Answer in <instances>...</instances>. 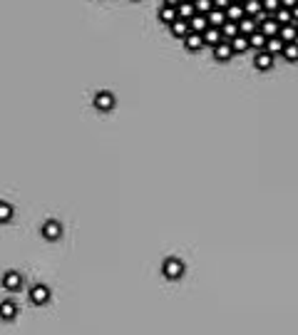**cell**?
I'll return each mask as SVG.
<instances>
[{
	"label": "cell",
	"mask_w": 298,
	"mask_h": 335,
	"mask_svg": "<svg viewBox=\"0 0 298 335\" xmlns=\"http://www.w3.org/2000/svg\"><path fill=\"white\" fill-rule=\"evenodd\" d=\"M162 271H164V276H167L169 281H177V278H182V273H184V263H182L179 258H167L164 266H162Z\"/></svg>",
	"instance_id": "6da1fadb"
},
{
	"label": "cell",
	"mask_w": 298,
	"mask_h": 335,
	"mask_svg": "<svg viewBox=\"0 0 298 335\" xmlns=\"http://www.w3.org/2000/svg\"><path fill=\"white\" fill-rule=\"evenodd\" d=\"M50 300V288L48 286H33L30 288V303L33 305H45Z\"/></svg>",
	"instance_id": "7a4b0ae2"
},
{
	"label": "cell",
	"mask_w": 298,
	"mask_h": 335,
	"mask_svg": "<svg viewBox=\"0 0 298 335\" xmlns=\"http://www.w3.org/2000/svg\"><path fill=\"white\" fill-rule=\"evenodd\" d=\"M258 30H261L266 38H276V35H278V30H281V25H278V20H276L273 15H268L266 20H261V23H258Z\"/></svg>",
	"instance_id": "3957f363"
},
{
	"label": "cell",
	"mask_w": 298,
	"mask_h": 335,
	"mask_svg": "<svg viewBox=\"0 0 298 335\" xmlns=\"http://www.w3.org/2000/svg\"><path fill=\"white\" fill-rule=\"evenodd\" d=\"M95 107H97L99 112H109V109L114 107V95H112V92H97V95H95Z\"/></svg>",
	"instance_id": "277c9868"
},
{
	"label": "cell",
	"mask_w": 298,
	"mask_h": 335,
	"mask_svg": "<svg viewBox=\"0 0 298 335\" xmlns=\"http://www.w3.org/2000/svg\"><path fill=\"white\" fill-rule=\"evenodd\" d=\"M43 236L48 239V241H57L60 236H62V226H60V221H45L43 224Z\"/></svg>",
	"instance_id": "5b68a950"
},
{
	"label": "cell",
	"mask_w": 298,
	"mask_h": 335,
	"mask_svg": "<svg viewBox=\"0 0 298 335\" xmlns=\"http://www.w3.org/2000/svg\"><path fill=\"white\" fill-rule=\"evenodd\" d=\"M231 55H234V50H231V43H229V40H221L219 45H214V57H216L219 62H229Z\"/></svg>",
	"instance_id": "8992f818"
},
{
	"label": "cell",
	"mask_w": 298,
	"mask_h": 335,
	"mask_svg": "<svg viewBox=\"0 0 298 335\" xmlns=\"http://www.w3.org/2000/svg\"><path fill=\"white\" fill-rule=\"evenodd\" d=\"M253 65H256V70L266 72V70H271V67H273V55H271L268 50H258V55H256Z\"/></svg>",
	"instance_id": "52a82bcc"
},
{
	"label": "cell",
	"mask_w": 298,
	"mask_h": 335,
	"mask_svg": "<svg viewBox=\"0 0 298 335\" xmlns=\"http://www.w3.org/2000/svg\"><path fill=\"white\" fill-rule=\"evenodd\" d=\"M169 30H172V35H174V38H182V40H184V38L192 33V28H189V20H182V18H177V20L169 25Z\"/></svg>",
	"instance_id": "ba28073f"
},
{
	"label": "cell",
	"mask_w": 298,
	"mask_h": 335,
	"mask_svg": "<svg viewBox=\"0 0 298 335\" xmlns=\"http://www.w3.org/2000/svg\"><path fill=\"white\" fill-rule=\"evenodd\" d=\"M201 35H204V45H211V48H214V45H219V43L224 40L221 28H211V25H209V28H206Z\"/></svg>",
	"instance_id": "9c48e42d"
},
{
	"label": "cell",
	"mask_w": 298,
	"mask_h": 335,
	"mask_svg": "<svg viewBox=\"0 0 298 335\" xmlns=\"http://www.w3.org/2000/svg\"><path fill=\"white\" fill-rule=\"evenodd\" d=\"M3 286H5L8 290H18V288L23 286V276H20L18 271H8V273L3 276Z\"/></svg>",
	"instance_id": "30bf717a"
},
{
	"label": "cell",
	"mask_w": 298,
	"mask_h": 335,
	"mask_svg": "<svg viewBox=\"0 0 298 335\" xmlns=\"http://www.w3.org/2000/svg\"><path fill=\"white\" fill-rule=\"evenodd\" d=\"M177 15H179L182 20H192V18L197 15V8H194V3H189V0H182V3L177 5Z\"/></svg>",
	"instance_id": "8fae6325"
},
{
	"label": "cell",
	"mask_w": 298,
	"mask_h": 335,
	"mask_svg": "<svg viewBox=\"0 0 298 335\" xmlns=\"http://www.w3.org/2000/svg\"><path fill=\"white\" fill-rule=\"evenodd\" d=\"M206 18H209V25L211 28H221L229 18H226V10H221V8H214L211 13H206Z\"/></svg>",
	"instance_id": "7c38bea8"
},
{
	"label": "cell",
	"mask_w": 298,
	"mask_h": 335,
	"mask_svg": "<svg viewBox=\"0 0 298 335\" xmlns=\"http://www.w3.org/2000/svg\"><path fill=\"white\" fill-rule=\"evenodd\" d=\"M256 30H258V20L256 18H248L246 15L244 20H239V33L241 35H253Z\"/></svg>",
	"instance_id": "4fadbf2b"
},
{
	"label": "cell",
	"mask_w": 298,
	"mask_h": 335,
	"mask_svg": "<svg viewBox=\"0 0 298 335\" xmlns=\"http://www.w3.org/2000/svg\"><path fill=\"white\" fill-rule=\"evenodd\" d=\"M278 38H281L283 43H296V40H298V28H296L293 23H291V25H281Z\"/></svg>",
	"instance_id": "5bb4252c"
},
{
	"label": "cell",
	"mask_w": 298,
	"mask_h": 335,
	"mask_svg": "<svg viewBox=\"0 0 298 335\" xmlns=\"http://www.w3.org/2000/svg\"><path fill=\"white\" fill-rule=\"evenodd\" d=\"M15 315H18V305L13 300H3V303H0V318H3V320H13Z\"/></svg>",
	"instance_id": "9a60e30c"
},
{
	"label": "cell",
	"mask_w": 298,
	"mask_h": 335,
	"mask_svg": "<svg viewBox=\"0 0 298 335\" xmlns=\"http://www.w3.org/2000/svg\"><path fill=\"white\" fill-rule=\"evenodd\" d=\"M189 28H192V33H204V30L209 28V18L201 15V13H197V15L189 20Z\"/></svg>",
	"instance_id": "2e32d148"
},
{
	"label": "cell",
	"mask_w": 298,
	"mask_h": 335,
	"mask_svg": "<svg viewBox=\"0 0 298 335\" xmlns=\"http://www.w3.org/2000/svg\"><path fill=\"white\" fill-rule=\"evenodd\" d=\"M226 18H229V20H234V23L244 20V18H246V10H244V5H239V3H231V5L226 8Z\"/></svg>",
	"instance_id": "e0dca14e"
},
{
	"label": "cell",
	"mask_w": 298,
	"mask_h": 335,
	"mask_svg": "<svg viewBox=\"0 0 298 335\" xmlns=\"http://www.w3.org/2000/svg\"><path fill=\"white\" fill-rule=\"evenodd\" d=\"M184 45H187V50H199V48H204V35L201 33H189L184 38Z\"/></svg>",
	"instance_id": "ac0fdd59"
},
{
	"label": "cell",
	"mask_w": 298,
	"mask_h": 335,
	"mask_svg": "<svg viewBox=\"0 0 298 335\" xmlns=\"http://www.w3.org/2000/svg\"><path fill=\"white\" fill-rule=\"evenodd\" d=\"M229 43H231V50H234V52H246V50L251 48V43H248V35H241V33H239L234 40H229Z\"/></svg>",
	"instance_id": "d6986e66"
},
{
	"label": "cell",
	"mask_w": 298,
	"mask_h": 335,
	"mask_svg": "<svg viewBox=\"0 0 298 335\" xmlns=\"http://www.w3.org/2000/svg\"><path fill=\"white\" fill-rule=\"evenodd\" d=\"M283 48H286V43L276 35V38H268V43H266V50L276 57V55H283Z\"/></svg>",
	"instance_id": "ffe728a7"
},
{
	"label": "cell",
	"mask_w": 298,
	"mask_h": 335,
	"mask_svg": "<svg viewBox=\"0 0 298 335\" xmlns=\"http://www.w3.org/2000/svg\"><path fill=\"white\" fill-rule=\"evenodd\" d=\"M221 35H224V40H234V38L239 35V23L226 20V23L221 25Z\"/></svg>",
	"instance_id": "44dd1931"
},
{
	"label": "cell",
	"mask_w": 298,
	"mask_h": 335,
	"mask_svg": "<svg viewBox=\"0 0 298 335\" xmlns=\"http://www.w3.org/2000/svg\"><path fill=\"white\" fill-rule=\"evenodd\" d=\"M244 10L248 18H256L258 13H263V5H261V0H246L244 3Z\"/></svg>",
	"instance_id": "7402d4cb"
},
{
	"label": "cell",
	"mask_w": 298,
	"mask_h": 335,
	"mask_svg": "<svg viewBox=\"0 0 298 335\" xmlns=\"http://www.w3.org/2000/svg\"><path fill=\"white\" fill-rule=\"evenodd\" d=\"M177 18H179V15H177V8H172V5H164V8L159 10V20L167 23V25H172Z\"/></svg>",
	"instance_id": "603a6c76"
},
{
	"label": "cell",
	"mask_w": 298,
	"mask_h": 335,
	"mask_svg": "<svg viewBox=\"0 0 298 335\" xmlns=\"http://www.w3.org/2000/svg\"><path fill=\"white\" fill-rule=\"evenodd\" d=\"M248 43H251V48H256V50H266V43H268V38H266L261 30H256L253 35H248Z\"/></svg>",
	"instance_id": "cb8c5ba5"
},
{
	"label": "cell",
	"mask_w": 298,
	"mask_h": 335,
	"mask_svg": "<svg viewBox=\"0 0 298 335\" xmlns=\"http://www.w3.org/2000/svg\"><path fill=\"white\" fill-rule=\"evenodd\" d=\"M283 57H286L288 62H298V40H296V43H286Z\"/></svg>",
	"instance_id": "d4e9b609"
},
{
	"label": "cell",
	"mask_w": 298,
	"mask_h": 335,
	"mask_svg": "<svg viewBox=\"0 0 298 335\" xmlns=\"http://www.w3.org/2000/svg\"><path fill=\"white\" fill-rule=\"evenodd\" d=\"M273 18L278 20V25H291V23H293V13H291L288 8H278V13H276Z\"/></svg>",
	"instance_id": "484cf974"
},
{
	"label": "cell",
	"mask_w": 298,
	"mask_h": 335,
	"mask_svg": "<svg viewBox=\"0 0 298 335\" xmlns=\"http://www.w3.org/2000/svg\"><path fill=\"white\" fill-rule=\"evenodd\" d=\"M194 8H197V13L206 15V13L214 10V0H194Z\"/></svg>",
	"instance_id": "4316f807"
},
{
	"label": "cell",
	"mask_w": 298,
	"mask_h": 335,
	"mask_svg": "<svg viewBox=\"0 0 298 335\" xmlns=\"http://www.w3.org/2000/svg\"><path fill=\"white\" fill-rule=\"evenodd\" d=\"M13 219V206L8 201H0V224H5Z\"/></svg>",
	"instance_id": "83f0119b"
},
{
	"label": "cell",
	"mask_w": 298,
	"mask_h": 335,
	"mask_svg": "<svg viewBox=\"0 0 298 335\" xmlns=\"http://www.w3.org/2000/svg\"><path fill=\"white\" fill-rule=\"evenodd\" d=\"M261 5H263V13L276 15V13H278V8H281V0H261Z\"/></svg>",
	"instance_id": "f1b7e54d"
},
{
	"label": "cell",
	"mask_w": 298,
	"mask_h": 335,
	"mask_svg": "<svg viewBox=\"0 0 298 335\" xmlns=\"http://www.w3.org/2000/svg\"><path fill=\"white\" fill-rule=\"evenodd\" d=\"M231 5V0H214V8H221V10H226Z\"/></svg>",
	"instance_id": "f546056e"
},
{
	"label": "cell",
	"mask_w": 298,
	"mask_h": 335,
	"mask_svg": "<svg viewBox=\"0 0 298 335\" xmlns=\"http://www.w3.org/2000/svg\"><path fill=\"white\" fill-rule=\"evenodd\" d=\"M293 5H298V0H281V8H293Z\"/></svg>",
	"instance_id": "4dcf8cb0"
},
{
	"label": "cell",
	"mask_w": 298,
	"mask_h": 335,
	"mask_svg": "<svg viewBox=\"0 0 298 335\" xmlns=\"http://www.w3.org/2000/svg\"><path fill=\"white\" fill-rule=\"evenodd\" d=\"M182 3V0H164V5H172V8H177Z\"/></svg>",
	"instance_id": "1f68e13d"
},
{
	"label": "cell",
	"mask_w": 298,
	"mask_h": 335,
	"mask_svg": "<svg viewBox=\"0 0 298 335\" xmlns=\"http://www.w3.org/2000/svg\"><path fill=\"white\" fill-rule=\"evenodd\" d=\"M291 13H293V23H298V5H293Z\"/></svg>",
	"instance_id": "d6a6232c"
},
{
	"label": "cell",
	"mask_w": 298,
	"mask_h": 335,
	"mask_svg": "<svg viewBox=\"0 0 298 335\" xmlns=\"http://www.w3.org/2000/svg\"><path fill=\"white\" fill-rule=\"evenodd\" d=\"M231 3H239V5H244V3H246V0H231Z\"/></svg>",
	"instance_id": "836d02e7"
},
{
	"label": "cell",
	"mask_w": 298,
	"mask_h": 335,
	"mask_svg": "<svg viewBox=\"0 0 298 335\" xmlns=\"http://www.w3.org/2000/svg\"><path fill=\"white\" fill-rule=\"evenodd\" d=\"M189 3H194V0H189Z\"/></svg>",
	"instance_id": "e575fe53"
},
{
	"label": "cell",
	"mask_w": 298,
	"mask_h": 335,
	"mask_svg": "<svg viewBox=\"0 0 298 335\" xmlns=\"http://www.w3.org/2000/svg\"><path fill=\"white\" fill-rule=\"evenodd\" d=\"M296 28H298V23H296Z\"/></svg>",
	"instance_id": "d590c367"
}]
</instances>
